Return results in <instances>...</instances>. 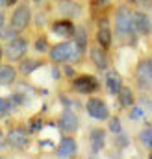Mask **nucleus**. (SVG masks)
Returning a JSON list of instances; mask_svg holds the SVG:
<instances>
[{"label": "nucleus", "instance_id": "obj_1", "mask_svg": "<svg viewBox=\"0 0 152 159\" xmlns=\"http://www.w3.org/2000/svg\"><path fill=\"white\" fill-rule=\"evenodd\" d=\"M132 7L126 2H121L113 9V37L121 44H128V46H135L139 35L134 30V22H132Z\"/></svg>", "mask_w": 152, "mask_h": 159}, {"label": "nucleus", "instance_id": "obj_2", "mask_svg": "<svg viewBox=\"0 0 152 159\" xmlns=\"http://www.w3.org/2000/svg\"><path fill=\"white\" fill-rule=\"evenodd\" d=\"M32 17H34V13H32L30 4H28V2H19V4L13 7V11H11V15H9V19H7V24H9L15 32L22 34V32H26V30L32 26Z\"/></svg>", "mask_w": 152, "mask_h": 159}, {"label": "nucleus", "instance_id": "obj_3", "mask_svg": "<svg viewBox=\"0 0 152 159\" xmlns=\"http://www.w3.org/2000/svg\"><path fill=\"white\" fill-rule=\"evenodd\" d=\"M28 46H30V43H28L26 37H22V35H17V37H13V39L6 41L4 46H2L6 61H9V63H19L22 57H26Z\"/></svg>", "mask_w": 152, "mask_h": 159}, {"label": "nucleus", "instance_id": "obj_4", "mask_svg": "<svg viewBox=\"0 0 152 159\" xmlns=\"http://www.w3.org/2000/svg\"><path fill=\"white\" fill-rule=\"evenodd\" d=\"M76 48H74V43L73 39H63L56 44H50V50L46 52L48 56V61L54 63V65H61V63H67L73 59Z\"/></svg>", "mask_w": 152, "mask_h": 159}, {"label": "nucleus", "instance_id": "obj_5", "mask_svg": "<svg viewBox=\"0 0 152 159\" xmlns=\"http://www.w3.org/2000/svg\"><path fill=\"white\" fill-rule=\"evenodd\" d=\"M134 78H135V83L143 91L152 89V56H147V57L137 61L135 70H134Z\"/></svg>", "mask_w": 152, "mask_h": 159}, {"label": "nucleus", "instance_id": "obj_6", "mask_svg": "<svg viewBox=\"0 0 152 159\" xmlns=\"http://www.w3.org/2000/svg\"><path fill=\"white\" fill-rule=\"evenodd\" d=\"M71 89L78 94H95L100 89V81L93 74H76L71 80Z\"/></svg>", "mask_w": 152, "mask_h": 159}, {"label": "nucleus", "instance_id": "obj_7", "mask_svg": "<svg viewBox=\"0 0 152 159\" xmlns=\"http://www.w3.org/2000/svg\"><path fill=\"white\" fill-rule=\"evenodd\" d=\"M4 137H6V144L15 150H24L30 144V131L24 126H11Z\"/></svg>", "mask_w": 152, "mask_h": 159}, {"label": "nucleus", "instance_id": "obj_8", "mask_svg": "<svg viewBox=\"0 0 152 159\" xmlns=\"http://www.w3.org/2000/svg\"><path fill=\"white\" fill-rule=\"evenodd\" d=\"M85 111L91 119L98 120V122H104L110 119V107L100 96H89L85 102Z\"/></svg>", "mask_w": 152, "mask_h": 159}, {"label": "nucleus", "instance_id": "obj_9", "mask_svg": "<svg viewBox=\"0 0 152 159\" xmlns=\"http://www.w3.org/2000/svg\"><path fill=\"white\" fill-rule=\"evenodd\" d=\"M48 28L54 35L58 37H63V39H73L76 32V24L73 19H65V17H59V19H54L48 22Z\"/></svg>", "mask_w": 152, "mask_h": 159}, {"label": "nucleus", "instance_id": "obj_10", "mask_svg": "<svg viewBox=\"0 0 152 159\" xmlns=\"http://www.w3.org/2000/svg\"><path fill=\"white\" fill-rule=\"evenodd\" d=\"M54 9L59 17H65V19H80L82 13H83V7L80 2L76 0H54Z\"/></svg>", "mask_w": 152, "mask_h": 159}, {"label": "nucleus", "instance_id": "obj_11", "mask_svg": "<svg viewBox=\"0 0 152 159\" xmlns=\"http://www.w3.org/2000/svg\"><path fill=\"white\" fill-rule=\"evenodd\" d=\"M132 22H134V30L139 37H149L152 34V19L149 17V11L134 9L132 11Z\"/></svg>", "mask_w": 152, "mask_h": 159}, {"label": "nucleus", "instance_id": "obj_12", "mask_svg": "<svg viewBox=\"0 0 152 159\" xmlns=\"http://www.w3.org/2000/svg\"><path fill=\"white\" fill-rule=\"evenodd\" d=\"M58 128L65 133V135H74L80 128V119L71 107H65L58 119Z\"/></svg>", "mask_w": 152, "mask_h": 159}, {"label": "nucleus", "instance_id": "obj_13", "mask_svg": "<svg viewBox=\"0 0 152 159\" xmlns=\"http://www.w3.org/2000/svg\"><path fill=\"white\" fill-rule=\"evenodd\" d=\"M89 50V59L93 63V67L100 72H104L106 69H110V56H108V50H104L102 46H98L97 43L93 46L87 48Z\"/></svg>", "mask_w": 152, "mask_h": 159}, {"label": "nucleus", "instance_id": "obj_14", "mask_svg": "<svg viewBox=\"0 0 152 159\" xmlns=\"http://www.w3.org/2000/svg\"><path fill=\"white\" fill-rule=\"evenodd\" d=\"M78 154V143L73 135H63L58 148H56V156L59 159H74Z\"/></svg>", "mask_w": 152, "mask_h": 159}, {"label": "nucleus", "instance_id": "obj_15", "mask_svg": "<svg viewBox=\"0 0 152 159\" xmlns=\"http://www.w3.org/2000/svg\"><path fill=\"white\" fill-rule=\"evenodd\" d=\"M104 72H106V74H104V85H106V91H108L112 96H115V94L121 91V87L124 85V83H122V76L119 74L117 69H106Z\"/></svg>", "mask_w": 152, "mask_h": 159}, {"label": "nucleus", "instance_id": "obj_16", "mask_svg": "<svg viewBox=\"0 0 152 159\" xmlns=\"http://www.w3.org/2000/svg\"><path fill=\"white\" fill-rule=\"evenodd\" d=\"M19 78V70L9 63H0V87H13Z\"/></svg>", "mask_w": 152, "mask_h": 159}, {"label": "nucleus", "instance_id": "obj_17", "mask_svg": "<svg viewBox=\"0 0 152 159\" xmlns=\"http://www.w3.org/2000/svg\"><path fill=\"white\" fill-rule=\"evenodd\" d=\"M43 65H46V59H43V57H22L21 61H19V74L21 76H30L32 72H36L37 69H41Z\"/></svg>", "mask_w": 152, "mask_h": 159}, {"label": "nucleus", "instance_id": "obj_18", "mask_svg": "<svg viewBox=\"0 0 152 159\" xmlns=\"http://www.w3.org/2000/svg\"><path fill=\"white\" fill-rule=\"evenodd\" d=\"M89 146L93 154H98L104 146H106V131L102 128H91L89 131Z\"/></svg>", "mask_w": 152, "mask_h": 159}, {"label": "nucleus", "instance_id": "obj_19", "mask_svg": "<svg viewBox=\"0 0 152 159\" xmlns=\"http://www.w3.org/2000/svg\"><path fill=\"white\" fill-rule=\"evenodd\" d=\"M95 43L98 46H102L104 50H110L113 44V32L110 26H97V34H95Z\"/></svg>", "mask_w": 152, "mask_h": 159}, {"label": "nucleus", "instance_id": "obj_20", "mask_svg": "<svg viewBox=\"0 0 152 159\" xmlns=\"http://www.w3.org/2000/svg\"><path fill=\"white\" fill-rule=\"evenodd\" d=\"M115 98H117V102H119L121 107H132V106H135V94H134L132 87H128V85H122L121 91L115 94Z\"/></svg>", "mask_w": 152, "mask_h": 159}, {"label": "nucleus", "instance_id": "obj_21", "mask_svg": "<svg viewBox=\"0 0 152 159\" xmlns=\"http://www.w3.org/2000/svg\"><path fill=\"white\" fill-rule=\"evenodd\" d=\"M34 50L37 54H46L50 50V41H48V35L45 32H39L34 39Z\"/></svg>", "mask_w": 152, "mask_h": 159}, {"label": "nucleus", "instance_id": "obj_22", "mask_svg": "<svg viewBox=\"0 0 152 159\" xmlns=\"http://www.w3.org/2000/svg\"><path fill=\"white\" fill-rule=\"evenodd\" d=\"M13 102L11 98H6V96H0V119H6L11 111H13Z\"/></svg>", "mask_w": 152, "mask_h": 159}, {"label": "nucleus", "instance_id": "obj_23", "mask_svg": "<svg viewBox=\"0 0 152 159\" xmlns=\"http://www.w3.org/2000/svg\"><path fill=\"white\" fill-rule=\"evenodd\" d=\"M139 143L145 144V146H149V148L152 146V129H150V126L139 131Z\"/></svg>", "mask_w": 152, "mask_h": 159}, {"label": "nucleus", "instance_id": "obj_24", "mask_svg": "<svg viewBox=\"0 0 152 159\" xmlns=\"http://www.w3.org/2000/svg\"><path fill=\"white\" fill-rule=\"evenodd\" d=\"M108 129L113 133V135H117V133H121L122 131V126H121V119L119 117H112L110 115V119H108Z\"/></svg>", "mask_w": 152, "mask_h": 159}, {"label": "nucleus", "instance_id": "obj_25", "mask_svg": "<svg viewBox=\"0 0 152 159\" xmlns=\"http://www.w3.org/2000/svg\"><path fill=\"white\" fill-rule=\"evenodd\" d=\"M32 22H34L36 30H37V32H41V30L46 26V17H45V13H43V11L36 13V17H32Z\"/></svg>", "mask_w": 152, "mask_h": 159}, {"label": "nucleus", "instance_id": "obj_26", "mask_svg": "<svg viewBox=\"0 0 152 159\" xmlns=\"http://www.w3.org/2000/svg\"><path fill=\"white\" fill-rule=\"evenodd\" d=\"M41 126H43V120L39 119V117H34V119L30 120V126H28V131H32V133H36L41 129Z\"/></svg>", "mask_w": 152, "mask_h": 159}, {"label": "nucleus", "instance_id": "obj_27", "mask_svg": "<svg viewBox=\"0 0 152 159\" xmlns=\"http://www.w3.org/2000/svg\"><path fill=\"white\" fill-rule=\"evenodd\" d=\"M115 144L117 146H121V148H124V146H128V137L121 131V133H117L115 135Z\"/></svg>", "mask_w": 152, "mask_h": 159}, {"label": "nucleus", "instance_id": "obj_28", "mask_svg": "<svg viewBox=\"0 0 152 159\" xmlns=\"http://www.w3.org/2000/svg\"><path fill=\"white\" fill-rule=\"evenodd\" d=\"M135 6L143 11H150L152 9V0H135Z\"/></svg>", "mask_w": 152, "mask_h": 159}, {"label": "nucleus", "instance_id": "obj_29", "mask_svg": "<svg viewBox=\"0 0 152 159\" xmlns=\"http://www.w3.org/2000/svg\"><path fill=\"white\" fill-rule=\"evenodd\" d=\"M143 117V109L137 107V106H132V111H130V119L135 120V119H141Z\"/></svg>", "mask_w": 152, "mask_h": 159}, {"label": "nucleus", "instance_id": "obj_30", "mask_svg": "<svg viewBox=\"0 0 152 159\" xmlns=\"http://www.w3.org/2000/svg\"><path fill=\"white\" fill-rule=\"evenodd\" d=\"M63 74L67 76V80H73L76 76V70L71 67V65H63Z\"/></svg>", "mask_w": 152, "mask_h": 159}, {"label": "nucleus", "instance_id": "obj_31", "mask_svg": "<svg viewBox=\"0 0 152 159\" xmlns=\"http://www.w3.org/2000/svg\"><path fill=\"white\" fill-rule=\"evenodd\" d=\"M6 24H7V15H6V9L0 7V28L6 26Z\"/></svg>", "mask_w": 152, "mask_h": 159}, {"label": "nucleus", "instance_id": "obj_32", "mask_svg": "<svg viewBox=\"0 0 152 159\" xmlns=\"http://www.w3.org/2000/svg\"><path fill=\"white\" fill-rule=\"evenodd\" d=\"M19 2H21V0H6V9H9V7H15Z\"/></svg>", "mask_w": 152, "mask_h": 159}, {"label": "nucleus", "instance_id": "obj_33", "mask_svg": "<svg viewBox=\"0 0 152 159\" xmlns=\"http://www.w3.org/2000/svg\"><path fill=\"white\" fill-rule=\"evenodd\" d=\"M45 2H46V0H34V4H37V6H43Z\"/></svg>", "mask_w": 152, "mask_h": 159}, {"label": "nucleus", "instance_id": "obj_34", "mask_svg": "<svg viewBox=\"0 0 152 159\" xmlns=\"http://www.w3.org/2000/svg\"><path fill=\"white\" fill-rule=\"evenodd\" d=\"M2 59H4V50H2V44H0V63H2Z\"/></svg>", "mask_w": 152, "mask_h": 159}, {"label": "nucleus", "instance_id": "obj_35", "mask_svg": "<svg viewBox=\"0 0 152 159\" xmlns=\"http://www.w3.org/2000/svg\"><path fill=\"white\" fill-rule=\"evenodd\" d=\"M0 7H2V9H6V0H0Z\"/></svg>", "mask_w": 152, "mask_h": 159}, {"label": "nucleus", "instance_id": "obj_36", "mask_svg": "<svg viewBox=\"0 0 152 159\" xmlns=\"http://www.w3.org/2000/svg\"><path fill=\"white\" fill-rule=\"evenodd\" d=\"M149 159H152V154H150V156H149Z\"/></svg>", "mask_w": 152, "mask_h": 159}, {"label": "nucleus", "instance_id": "obj_37", "mask_svg": "<svg viewBox=\"0 0 152 159\" xmlns=\"http://www.w3.org/2000/svg\"><path fill=\"white\" fill-rule=\"evenodd\" d=\"M0 159H4V157H2V156H0Z\"/></svg>", "mask_w": 152, "mask_h": 159}, {"label": "nucleus", "instance_id": "obj_38", "mask_svg": "<svg viewBox=\"0 0 152 159\" xmlns=\"http://www.w3.org/2000/svg\"><path fill=\"white\" fill-rule=\"evenodd\" d=\"M89 159H95V157H89Z\"/></svg>", "mask_w": 152, "mask_h": 159}, {"label": "nucleus", "instance_id": "obj_39", "mask_svg": "<svg viewBox=\"0 0 152 159\" xmlns=\"http://www.w3.org/2000/svg\"><path fill=\"white\" fill-rule=\"evenodd\" d=\"M150 129H152V126H150Z\"/></svg>", "mask_w": 152, "mask_h": 159}, {"label": "nucleus", "instance_id": "obj_40", "mask_svg": "<svg viewBox=\"0 0 152 159\" xmlns=\"http://www.w3.org/2000/svg\"><path fill=\"white\" fill-rule=\"evenodd\" d=\"M150 148H152V146H150Z\"/></svg>", "mask_w": 152, "mask_h": 159}]
</instances>
